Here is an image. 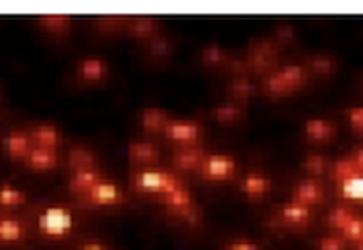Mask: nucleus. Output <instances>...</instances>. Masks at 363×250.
I'll list each match as a JSON object with an SVG mask.
<instances>
[{
    "instance_id": "14",
    "label": "nucleus",
    "mask_w": 363,
    "mask_h": 250,
    "mask_svg": "<svg viewBox=\"0 0 363 250\" xmlns=\"http://www.w3.org/2000/svg\"><path fill=\"white\" fill-rule=\"evenodd\" d=\"M206 152L202 147H181L173 154V167L177 171H199L206 159Z\"/></svg>"
},
{
    "instance_id": "32",
    "label": "nucleus",
    "mask_w": 363,
    "mask_h": 250,
    "mask_svg": "<svg viewBox=\"0 0 363 250\" xmlns=\"http://www.w3.org/2000/svg\"><path fill=\"white\" fill-rule=\"evenodd\" d=\"M326 167H328V163H326L325 155L309 154L307 157H305L303 169L307 171V173H311L313 177H319V175H323V173L326 171Z\"/></svg>"
},
{
    "instance_id": "9",
    "label": "nucleus",
    "mask_w": 363,
    "mask_h": 250,
    "mask_svg": "<svg viewBox=\"0 0 363 250\" xmlns=\"http://www.w3.org/2000/svg\"><path fill=\"white\" fill-rule=\"evenodd\" d=\"M162 202L163 206L169 208L173 214L181 215V217H194L193 192L185 188V186H179L177 191H173L167 196H163Z\"/></svg>"
},
{
    "instance_id": "25",
    "label": "nucleus",
    "mask_w": 363,
    "mask_h": 250,
    "mask_svg": "<svg viewBox=\"0 0 363 250\" xmlns=\"http://www.w3.org/2000/svg\"><path fill=\"white\" fill-rule=\"evenodd\" d=\"M202 62L206 67H223V64H230V55L223 51L220 45H208L202 49Z\"/></svg>"
},
{
    "instance_id": "4",
    "label": "nucleus",
    "mask_w": 363,
    "mask_h": 250,
    "mask_svg": "<svg viewBox=\"0 0 363 250\" xmlns=\"http://www.w3.org/2000/svg\"><path fill=\"white\" fill-rule=\"evenodd\" d=\"M163 134L167 140L177 146L191 147L201 142L204 128L199 120H193V118H169L163 128Z\"/></svg>"
},
{
    "instance_id": "18",
    "label": "nucleus",
    "mask_w": 363,
    "mask_h": 250,
    "mask_svg": "<svg viewBox=\"0 0 363 250\" xmlns=\"http://www.w3.org/2000/svg\"><path fill=\"white\" fill-rule=\"evenodd\" d=\"M128 157L136 163H142V165H154V163L160 161V149H157L156 144L144 140H136L128 144Z\"/></svg>"
},
{
    "instance_id": "39",
    "label": "nucleus",
    "mask_w": 363,
    "mask_h": 250,
    "mask_svg": "<svg viewBox=\"0 0 363 250\" xmlns=\"http://www.w3.org/2000/svg\"><path fill=\"white\" fill-rule=\"evenodd\" d=\"M350 157H352V159H354V161H356L357 165H359V169L363 171V147H357L356 152L350 155Z\"/></svg>"
},
{
    "instance_id": "11",
    "label": "nucleus",
    "mask_w": 363,
    "mask_h": 250,
    "mask_svg": "<svg viewBox=\"0 0 363 250\" xmlns=\"http://www.w3.org/2000/svg\"><path fill=\"white\" fill-rule=\"evenodd\" d=\"M4 149H6V154L10 159H14V161L23 159V161H26V157H28L31 149H33L31 134H26L22 132V130L10 132L6 138H4Z\"/></svg>"
},
{
    "instance_id": "5",
    "label": "nucleus",
    "mask_w": 363,
    "mask_h": 250,
    "mask_svg": "<svg viewBox=\"0 0 363 250\" xmlns=\"http://www.w3.org/2000/svg\"><path fill=\"white\" fill-rule=\"evenodd\" d=\"M199 173L204 181H210V183L231 181L238 173V161L228 154H208Z\"/></svg>"
},
{
    "instance_id": "3",
    "label": "nucleus",
    "mask_w": 363,
    "mask_h": 250,
    "mask_svg": "<svg viewBox=\"0 0 363 250\" xmlns=\"http://www.w3.org/2000/svg\"><path fill=\"white\" fill-rule=\"evenodd\" d=\"M74 214L65 206H47L38 215L39 233L51 241H62L74 231Z\"/></svg>"
},
{
    "instance_id": "35",
    "label": "nucleus",
    "mask_w": 363,
    "mask_h": 250,
    "mask_svg": "<svg viewBox=\"0 0 363 250\" xmlns=\"http://www.w3.org/2000/svg\"><path fill=\"white\" fill-rule=\"evenodd\" d=\"M319 250H346V241L338 235H326L323 237L317 244Z\"/></svg>"
},
{
    "instance_id": "38",
    "label": "nucleus",
    "mask_w": 363,
    "mask_h": 250,
    "mask_svg": "<svg viewBox=\"0 0 363 250\" xmlns=\"http://www.w3.org/2000/svg\"><path fill=\"white\" fill-rule=\"evenodd\" d=\"M78 250H111L107 244L99 243V241H89V243H84Z\"/></svg>"
},
{
    "instance_id": "2",
    "label": "nucleus",
    "mask_w": 363,
    "mask_h": 250,
    "mask_svg": "<svg viewBox=\"0 0 363 250\" xmlns=\"http://www.w3.org/2000/svg\"><path fill=\"white\" fill-rule=\"evenodd\" d=\"M134 191L142 194H154V196H167L179 186H183L175 173L165 169H156V167H146L138 171L133 178Z\"/></svg>"
},
{
    "instance_id": "15",
    "label": "nucleus",
    "mask_w": 363,
    "mask_h": 250,
    "mask_svg": "<svg viewBox=\"0 0 363 250\" xmlns=\"http://www.w3.org/2000/svg\"><path fill=\"white\" fill-rule=\"evenodd\" d=\"M303 132L309 140L326 144L336 136V126L328 118H309V120H305Z\"/></svg>"
},
{
    "instance_id": "23",
    "label": "nucleus",
    "mask_w": 363,
    "mask_h": 250,
    "mask_svg": "<svg viewBox=\"0 0 363 250\" xmlns=\"http://www.w3.org/2000/svg\"><path fill=\"white\" fill-rule=\"evenodd\" d=\"M363 175V171L359 169V165H357L352 157H344V159H338V161L333 165V178L336 183H342V181H348V178L359 177Z\"/></svg>"
},
{
    "instance_id": "24",
    "label": "nucleus",
    "mask_w": 363,
    "mask_h": 250,
    "mask_svg": "<svg viewBox=\"0 0 363 250\" xmlns=\"http://www.w3.org/2000/svg\"><path fill=\"white\" fill-rule=\"evenodd\" d=\"M338 194L348 202H363V175L338 183Z\"/></svg>"
},
{
    "instance_id": "6",
    "label": "nucleus",
    "mask_w": 363,
    "mask_h": 250,
    "mask_svg": "<svg viewBox=\"0 0 363 250\" xmlns=\"http://www.w3.org/2000/svg\"><path fill=\"white\" fill-rule=\"evenodd\" d=\"M84 198L88 200L91 206H117L123 200V192L117 183L101 178Z\"/></svg>"
},
{
    "instance_id": "12",
    "label": "nucleus",
    "mask_w": 363,
    "mask_h": 250,
    "mask_svg": "<svg viewBox=\"0 0 363 250\" xmlns=\"http://www.w3.org/2000/svg\"><path fill=\"white\" fill-rule=\"evenodd\" d=\"M241 191L249 200L257 202L267 196L268 192L272 191V181L264 175V173H247L241 183Z\"/></svg>"
},
{
    "instance_id": "33",
    "label": "nucleus",
    "mask_w": 363,
    "mask_h": 250,
    "mask_svg": "<svg viewBox=\"0 0 363 250\" xmlns=\"http://www.w3.org/2000/svg\"><path fill=\"white\" fill-rule=\"evenodd\" d=\"M231 96H235L238 99H249L252 96V91H255V86L251 84V80H247V78H235V80L231 81Z\"/></svg>"
},
{
    "instance_id": "1",
    "label": "nucleus",
    "mask_w": 363,
    "mask_h": 250,
    "mask_svg": "<svg viewBox=\"0 0 363 250\" xmlns=\"http://www.w3.org/2000/svg\"><path fill=\"white\" fill-rule=\"evenodd\" d=\"M307 84V68L301 64H286L268 74L264 91L270 97H286L301 89Z\"/></svg>"
},
{
    "instance_id": "31",
    "label": "nucleus",
    "mask_w": 363,
    "mask_h": 250,
    "mask_svg": "<svg viewBox=\"0 0 363 250\" xmlns=\"http://www.w3.org/2000/svg\"><path fill=\"white\" fill-rule=\"evenodd\" d=\"M157 31V22L156 20H150V18H138L130 23V33L134 37H152Z\"/></svg>"
},
{
    "instance_id": "10",
    "label": "nucleus",
    "mask_w": 363,
    "mask_h": 250,
    "mask_svg": "<svg viewBox=\"0 0 363 250\" xmlns=\"http://www.w3.org/2000/svg\"><path fill=\"white\" fill-rule=\"evenodd\" d=\"M278 220L282 221L286 227H305L313 220V210L301 204H296L289 200L288 204H284L278 212Z\"/></svg>"
},
{
    "instance_id": "7",
    "label": "nucleus",
    "mask_w": 363,
    "mask_h": 250,
    "mask_svg": "<svg viewBox=\"0 0 363 250\" xmlns=\"http://www.w3.org/2000/svg\"><path fill=\"white\" fill-rule=\"evenodd\" d=\"M323 200H325V188L317 178H305L301 183H297L291 194V202L307 208L319 206Z\"/></svg>"
},
{
    "instance_id": "27",
    "label": "nucleus",
    "mask_w": 363,
    "mask_h": 250,
    "mask_svg": "<svg viewBox=\"0 0 363 250\" xmlns=\"http://www.w3.org/2000/svg\"><path fill=\"white\" fill-rule=\"evenodd\" d=\"M39 25L51 33H65L70 28V18L68 16H41Z\"/></svg>"
},
{
    "instance_id": "29",
    "label": "nucleus",
    "mask_w": 363,
    "mask_h": 250,
    "mask_svg": "<svg viewBox=\"0 0 363 250\" xmlns=\"http://www.w3.org/2000/svg\"><path fill=\"white\" fill-rule=\"evenodd\" d=\"M354 212L350 210V208L346 206H338V208H334L333 212L328 214V217H326V223L330 225V227L334 229V231H342L344 229V225L348 223L352 217H354Z\"/></svg>"
},
{
    "instance_id": "22",
    "label": "nucleus",
    "mask_w": 363,
    "mask_h": 250,
    "mask_svg": "<svg viewBox=\"0 0 363 250\" xmlns=\"http://www.w3.org/2000/svg\"><path fill=\"white\" fill-rule=\"evenodd\" d=\"M28 202V194L20 188H16L12 184H2L0 186V208H20Z\"/></svg>"
},
{
    "instance_id": "34",
    "label": "nucleus",
    "mask_w": 363,
    "mask_h": 250,
    "mask_svg": "<svg viewBox=\"0 0 363 250\" xmlns=\"http://www.w3.org/2000/svg\"><path fill=\"white\" fill-rule=\"evenodd\" d=\"M309 67H311L315 72L330 74L334 68H336V64H334L333 59H328L325 55H319V57H313L311 62H309Z\"/></svg>"
},
{
    "instance_id": "36",
    "label": "nucleus",
    "mask_w": 363,
    "mask_h": 250,
    "mask_svg": "<svg viewBox=\"0 0 363 250\" xmlns=\"http://www.w3.org/2000/svg\"><path fill=\"white\" fill-rule=\"evenodd\" d=\"M346 117H348L352 130L363 134V107H352V109L346 110Z\"/></svg>"
},
{
    "instance_id": "19",
    "label": "nucleus",
    "mask_w": 363,
    "mask_h": 250,
    "mask_svg": "<svg viewBox=\"0 0 363 250\" xmlns=\"http://www.w3.org/2000/svg\"><path fill=\"white\" fill-rule=\"evenodd\" d=\"M31 140L33 146L47 147V149H57L62 144V136H60L59 128L52 125H39L33 132H31Z\"/></svg>"
},
{
    "instance_id": "21",
    "label": "nucleus",
    "mask_w": 363,
    "mask_h": 250,
    "mask_svg": "<svg viewBox=\"0 0 363 250\" xmlns=\"http://www.w3.org/2000/svg\"><path fill=\"white\" fill-rule=\"evenodd\" d=\"M167 113L163 109H157V107H148V109L142 110L140 115V125L142 128L150 134H156V132H163V128L167 125Z\"/></svg>"
},
{
    "instance_id": "40",
    "label": "nucleus",
    "mask_w": 363,
    "mask_h": 250,
    "mask_svg": "<svg viewBox=\"0 0 363 250\" xmlns=\"http://www.w3.org/2000/svg\"><path fill=\"white\" fill-rule=\"evenodd\" d=\"M357 250H363V243H359V244H357Z\"/></svg>"
},
{
    "instance_id": "28",
    "label": "nucleus",
    "mask_w": 363,
    "mask_h": 250,
    "mask_svg": "<svg viewBox=\"0 0 363 250\" xmlns=\"http://www.w3.org/2000/svg\"><path fill=\"white\" fill-rule=\"evenodd\" d=\"M70 165L76 169H86V167H96V157L86 147H74L70 152Z\"/></svg>"
},
{
    "instance_id": "17",
    "label": "nucleus",
    "mask_w": 363,
    "mask_h": 250,
    "mask_svg": "<svg viewBox=\"0 0 363 250\" xmlns=\"http://www.w3.org/2000/svg\"><path fill=\"white\" fill-rule=\"evenodd\" d=\"M26 165L33 171H51L59 165V154L57 149L33 146L30 155L26 157Z\"/></svg>"
},
{
    "instance_id": "37",
    "label": "nucleus",
    "mask_w": 363,
    "mask_h": 250,
    "mask_svg": "<svg viewBox=\"0 0 363 250\" xmlns=\"http://www.w3.org/2000/svg\"><path fill=\"white\" fill-rule=\"evenodd\" d=\"M225 250H262V249H260L257 243H252V241L239 239V241H233V243H231Z\"/></svg>"
},
{
    "instance_id": "16",
    "label": "nucleus",
    "mask_w": 363,
    "mask_h": 250,
    "mask_svg": "<svg viewBox=\"0 0 363 250\" xmlns=\"http://www.w3.org/2000/svg\"><path fill=\"white\" fill-rule=\"evenodd\" d=\"M101 173L96 169V167H86V169H76L70 177V192L74 194H80V196H86L94 186H96L99 181H101Z\"/></svg>"
},
{
    "instance_id": "13",
    "label": "nucleus",
    "mask_w": 363,
    "mask_h": 250,
    "mask_svg": "<svg viewBox=\"0 0 363 250\" xmlns=\"http://www.w3.org/2000/svg\"><path fill=\"white\" fill-rule=\"evenodd\" d=\"M109 67L99 57H88L78 62V78L86 84H99L107 78Z\"/></svg>"
},
{
    "instance_id": "20",
    "label": "nucleus",
    "mask_w": 363,
    "mask_h": 250,
    "mask_svg": "<svg viewBox=\"0 0 363 250\" xmlns=\"http://www.w3.org/2000/svg\"><path fill=\"white\" fill-rule=\"evenodd\" d=\"M26 239V225L16 217H0V241L2 243H20Z\"/></svg>"
},
{
    "instance_id": "30",
    "label": "nucleus",
    "mask_w": 363,
    "mask_h": 250,
    "mask_svg": "<svg viewBox=\"0 0 363 250\" xmlns=\"http://www.w3.org/2000/svg\"><path fill=\"white\" fill-rule=\"evenodd\" d=\"M241 117V109L233 103H222L214 109V118L222 125H231Z\"/></svg>"
},
{
    "instance_id": "26",
    "label": "nucleus",
    "mask_w": 363,
    "mask_h": 250,
    "mask_svg": "<svg viewBox=\"0 0 363 250\" xmlns=\"http://www.w3.org/2000/svg\"><path fill=\"white\" fill-rule=\"evenodd\" d=\"M342 239L344 241H350V243H363V217L362 215H354L352 220L344 225V229L340 231Z\"/></svg>"
},
{
    "instance_id": "8",
    "label": "nucleus",
    "mask_w": 363,
    "mask_h": 250,
    "mask_svg": "<svg viewBox=\"0 0 363 250\" xmlns=\"http://www.w3.org/2000/svg\"><path fill=\"white\" fill-rule=\"evenodd\" d=\"M245 62H247V68L257 70V72H264L268 68H272L276 62V45L262 39L249 51V57Z\"/></svg>"
}]
</instances>
